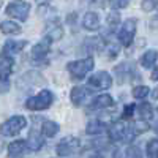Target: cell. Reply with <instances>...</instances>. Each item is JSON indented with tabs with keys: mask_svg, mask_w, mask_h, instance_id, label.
Segmentation results:
<instances>
[{
	"mask_svg": "<svg viewBox=\"0 0 158 158\" xmlns=\"http://www.w3.org/2000/svg\"><path fill=\"white\" fill-rule=\"evenodd\" d=\"M52 101H54V94L51 90H41L25 101V108L29 111H44L52 104Z\"/></svg>",
	"mask_w": 158,
	"mask_h": 158,
	"instance_id": "1",
	"label": "cell"
},
{
	"mask_svg": "<svg viewBox=\"0 0 158 158\" xmlns=\"http://www.w3.org/2000/svg\"><path fill=\"white\" fill-rule=\"evenodd\" d=\"M67 68L70 71V76L73 79H84L92 70H94V59H81V60H74V62H70L67 65Z\"/></svg>",
	"mask_w": 158,
	"mask_h": 158,
	"instance_id": "2",
	"label": "cell"
},
{
	"mask_svg": "<svg viewBox=\"0 0 158 158\" xmlns=\"http://www.w3.org/2000/svg\"><path fill=\"white\" fill-rule=\"evenodd\" d=\"M25 127H27V120L24 115H13L0 125V133L3 136H16Z\"/></svg>",
	"mask_w": 158,
	"mask_h": 158,
	"instance_id": "3",
	"label": "cell"
},
{
	"mask_svg": "<svg viewBox=\"0 0 158 158\" xmlns=\"http://www.w3.org/2000/svg\"><path fill=\"white\" fill-rule=\"evenodd\" d=\"M29 13H30V3L24 2V0H15L6 6V15L18 21H25L29 18Z\"/></svg>",
	"mask_w": 158,
	"mask_h": 158,
	"instance_id": "4",
	"label": "cell"
},
{
	"mask_svg": "<svg viewBox=\"0 0 158 158\" xmlns=\"http://www.w3.org/2000/svg\"><path fill=\"white\" fill-rule=\"evenodd\" d=\"M136 27H138V22L136 19H127L120 30H118V41H120L125 48H128L131 43H133V38H135V33H136Z\"/></svg>",
	"mask_w": 158,
	"mask_h": 158,
	"instance_id": "5",
	"label": "cell"
},
{
	"mask_svg": "<svg viewBox=\"0 0 158 158\" xmlns=\"http://www.w3.org/2000/svg\"><path fill=\"white\" fill-rule=\"evenodd\" d=\"M79 149V139L77 138H73V136H68V138H63L56 147V152L59 156H68L74 152H77Z\"/></svg>",
	"mask_w": 158,
	"mask_h": 158,
	"instance_id": "6",
	"label": "cell"
},
{
	"mask_svg": "<svg viewBox=\"0 0 158 158\" xmlns=\"http://www.w3.org/2000/svg\"><path fill=\"white\" fill-rule=\"evenodd\" d=\"M89 84L98 90H106L112 85V77L108 71H98L89 79Z\"/></svg>",
	"mask_w": 158,
	"mask_h": 158,
	"instance_id": "7",
	"label": "cell"
},
{
	"mask_svg": "<svg viewBox=\"0 0 158 158\" xmlns=\"http://www.w3.org/2000/svg\"><path fill=\"white\" fill-rule=\"evenodd\" d=\"M49 51H51V40L46 36L32 48V57L33 60H41L49 54Z\"/></svg>",
	"mask_w": 158,
	"mask_h": 158,
	"instance_id": "8",
	"label": "cell"
},
{
	"mask_svg": "<svg viewBox=\"0 0 158 158\" xmlns=\"http://www.w3.org/2000/svg\"><path fill=\"white\" fill-rule=\"evenodd\" d=\"M44 32H46V36L51 41H57V40H60L63 36V29H62L60 22H57V21H49L46 24Z\"/></svg>",
	"mask_w": 158,
	"mask_h": 158,
	"instance_id": "9",
	"label": "cell"
},
{
	"mask_svg": "<svg viewBox=\"0 0 158 158\" xmlns=\"http://www.w3.org/2000/svg\"><path fill=\"white\" fill-rule=\"evenodd\" d=\"M127 125L123 122H115L109 127V138L112 141H122V139H127Z\"/></svg>",
	"mask_w": 158,
	"mask_h": 158,
	"instance_id": "10",
	"label": "cell"
},
{
	"mask_svg": "<svg viewBox=\"0 0 158 158\" xmlns=\"http://www.w3.org/2000/svg\"><path fill=\"white\" fill-rule=\"evenodd\" d=\"M27 46V41H15V40H10L3 44V54L6 57H13L15 54H19V52Z\"/></svg>",
	"mask_w": 158,
	"mask_h": 158,
	"instance_id": "11",
	"label": "cell"
},
{
	"mask_svg": "<svg viewBox=\"0 0 158 158\" xmlns=\"http://www.w3.org/2000/svg\"><path fill=\"white\" fill-rule=\"evenodd\" d=\"M114 104V100H112V97L111 95H108V94H103V95H98V97H95V100L92 101V104H90V109H106V108H111Z\"/></svg>",
	"mask_w": 158,
	"mask_h": 158,
	"instance_id": "12",
	"label": "cell"
},
{
	"mask_svg": "<svg viewBox=\"0 0 158 158\" xmlns=\"http://www.w3.org/2000/svg\"><path fill=\"white\" fill-rule=\"evenodd\" d=\"M25 142H27V149L29 150L36 152V150L41 149V146H43V138H41V135H40V131L36 128H33L30 131V135H29V139Z\"/></svg>",
	"mask_w": 158,
	"mask_h": 158,
	"instance_id": "13",
	"label": "cell"
},
{
	"mask_svg": "<svg viewBox=\"0 0 158 158\" xmlns=\"http://www.w3.org/2000/svg\"><path fill=\"white\" fill-rule=\"evenodd\" d=\"M13 67H15V62L11 57H0V81H6L13 71Z\"/></svg>",
	"mask_w": 158,
	"mask_h": 158,
	"instance_id": "14",
	"label": "cell"
},
{
	"mask_svg": "<svg viewBox=\"0 0 158 158\" xmlns=\"http://www.w3.org/2000/svg\"><path fill=\"white\" fill-rule=\"evenodd\" d=\"M90 95V90L87 89V87H81V85H77V87H74L73 90H71V101L76 104V106H79V104H82L85 100H87V97Z\"/></svg>",
	"mask_w": 158,
	"mask_h": 158,
	"instance_id": "15",
	"label": "cell"
},
{
	"mask_svg": "<svg viewBox=\"0 0 158 158\" xmlns=\"http://www.w3.org/2000/svg\"><path fill=\"white\" fill-rule=\"evenodd\" d=\"M82 25H84V29H87V30H97L100 27V16L97 15V13H94V11L85 13L84 18H82Z\"/></svg>",
	"mask_w": 158,
	"mask_h": 158,
	"instance_id": "16",
	"label": "cell"
},
{
	"mask_svg": "<svg viewBox=\"0 0 158 158\" xmlns=\"http://www.w3.org/2000/svg\"><path fill=\"white\" fill-rule=\"evenodd\" d=\"M59 130H60V127L52 120H44L41 123V135L46 138H54L59 133Z\"/></svg>",
	"mask_w": 158,
	"mask_h": 158,
	"instance_id": "17",
	"label": "cell"
},
{
	"mask_svg": "<svg viewBox=\"0 0 158 158\" xmlns=\"http://www.w3.org/2000/svg\"><path fill=\"white\" fill-rule=\"evenodd\" d=\"M156 59H158V52L155 49H149L147 52H144V54H142L141 65L144 68H152L155 65V62H156Z\"/></svg>",
	"mask_w": 158,
	"mask_h": 158,
	"instance_id": "18",
	"label": "cell"
},
{
	"mask_svg": "<svg viewBox=\"0 0 158 158\" xmlns=\"http://www.w3.org/2000/svg\"><path fill=\"white\" fill-rule=\"evenodd\" d=\"M25 150H29L27 149V142H25V141H15V142H11L8 146V153L11 156H19Z\"/></svg>",
	"mask_w": 158,
	"mask_h": 158,
	"instance_id": "19",
	"label": "cell"
},
{
	"mask_svg": "<svg viewBox=\"0 0 158 158\" xmlns=\"http://www.w3.org/2000/svg\"><path fill=\"white\" fill-rule=\"evenodd\" d=\"M106 130H108L106 123L101 122V120H92L85 127V131H87L89 135H101L103 131H106Z\"/></svg>",
	"mask_w": 158,
	"mask_h": 158,
	"instance_id": "20",
	"label": "cell"
},
{
	"mask_svg": "<svg viewBox=\"0 0 158 158\" xmlns=\"http://www.w3.org/2000/svg\"><path fill=\"white\" fill-rule=\"evenodd\" d=\"M0 30H2V33H5V35H18L21 32V27L15 21H3L2 24H0Z\"/></svg>",
	"mask_w": 158,
	"mask_h": 158,
	"instance_id": "21",
	"label": "cell"
},
{
	"mask_svg": "<svg viewBox=\"0 0 158 158\" xmlns=\"http://www.w3.org/2000/svg\"><path fill=\"white\" fill-rule=\"evenodd\" d=\"M136 111H138V114H139V117L142 118V120H150V118L153 117V109H152V106L149 103H142L141 106L136 108Z\"/></svg>",
	"mask_w": 158,
	"mask_h": 158,
	"instance_id": "22",
	"label": "cell"
},
{
	"mask_svg": "<svg viewBox=\"0 0 158 158\" xmlns=\"http://www.w3.org/2000/svg\"><path fill=\"white\" fill-rule=\"evenodd\" d=\"M147 156L149 158H158V139H152L147 144Z\"/></svg>",
	"mask_w": 158,
	"mask_h": 158,
	"instance_id": "23",
	"label": "cell"
},
{
	"mask_svg": "<svg viewBox=\"0 0 158 158\" xmlns=\"http://www.w3.org/2000/svg\"><path fill=\"white\" fill-rule=\"evenodd\" d=\"M149 87H146V85H136L135 89H133V97L135 98H138V100H141V98H146L147 95H149Z\"/></svg>",
	"mask_w": 158,
	"mask_h": 158,
	"instance_id": "24",
	"label": "cell"
},
{
	"mask_svg": "<svg viewBox=\"0 0 158 158\" xmlns=\"http://www.w3.org/2000/svg\"><path fill=\"white\" fill-rule=\"evenodd\" d=\"M118 22H120V16H118V13H115V11L109 13V16H108V27L111 30H114L118 25Z\"/></svg>",
	"mask_w": 158,
	"mask_h": 158,
	"instance_id": "25",
	"label": "cell"
},
{
	"mask_svg": "<svg viewBox=\"0 0 158 158\" xmlns=\"http://www.w3.org/2000/svg\"><path fill=\"white\" fill-rule=\"evenodd\" d=\"M125 158H142V153L139 150V147L136 146H130L125 152Z\"/></svg>",
	"mask_w": 158,
	"mask_h": 158,
	"instance_id": "26",
	"label": "cell"
},
{
	"mask_svg": "<svg viewBox=\"0 0 158 158\" xmlns=\"http://www.w3.org/2000/svg\"><path fill=\"white\" fill-rule=\"evenodd\" d=\"M141 6H142L144 11H152L153 8L158 6V0H142Z\"/></svg>",
	"mask_w": 158,
	"mask_h": 158,
	"instance_id": "27",
	"label": "cell"
},
{
	"mask_svg": "<svg viewBox=\"0 0 158 158\" xmlns=\"http://www.w3.org/2000/svg\"><path fill=\"white\" fill-rule=\"evenodd\" d=\"M111 2V6L114 10H122V8H127L128 3H130V0H109Z\"/></svg>",
	"mask_w": 158,
	"mask_h": 158,
	"instance_id": "28",
	"label": "cell"
},
{
	"mask_svg": "<svg viewBox=\"0 0 158 158\" xmlns=\"http://www.w3.org/2000/svg\"><path fill=\"white\" fill-rule=\"evenodd\" d=\"M135 111H136V106H135V104H128V106H125V111H123V118L131 117V114H133Z\"/></svg>",
	"mask_w": 158,
	"mask_h": 158,
	"instance_id": "29",
	"label": "cell"
},
{
	"mask_svg": "<svg viewBox=\"0 0 158 158\" xmlns=\"http://www.w3.org/2000/svg\"><path fill=\"white\" fill-rule=\"evenodd\" d=\"M117 52H118V46L111 44V48L108 49V56H109V57H115V56H117Z\"/></svg>",
	"mask_w": 158,
	"mask_h": 158,
	"instance_id": "30",
	"label": "cell"
},
{
	"mask_svg": "<svg viewBox=\"0 0 158 158\" xmlns=\"http://www.w3.org/2000/svg\"><path fill=\"white\" fill-rule=\"evenodd\" d=\"M152 79H153V81H158V67L152 71Z\"/></svg>",
	"mask_w": 158,
	"mask_h": 158,
	"instance_id": "31",
	"label": "cell"
},
{
	"mask_svg": "<svg viewBox=\"0 0 158 158\" xmlns=\"http://www.w3.org/2000/svg\"><path fill=\"white\" fill-rule=\"evenodd\" d=\"M152 95H153V98H155V100H158V87L153 90V94H152Z\"/></svg>",
	"mask_w": 158,
	"mask_h": 158,
	"instance_id": "32",
	"label": "cell"
},
{
	"mask_svg": "<svg viewBox=\"0 0 158 158\" xmlns=\"http://www.w3.org/2000/svg\"><path fill=\"white\" fill-rule=\"evenodd\" d=\"M89 158H103V156H101V155H98V153H95V155H90Z\"/></svg>",
	"mask_w": 158,
	"mask_h": 158,
	"instance_id": "33",
	"label": "cell"
},
{
	"mask_svg": "<svg viewBox=\"0 0 158 158\" xmlns=\"http://www.w3.org/2000/svg\"><path fill=\"white\" fill-rule=\"evenodd\" d=\"M2 147H3V142H2V139H0V150H2Z\"/></svg>",
	"mask_w": 158,
	"mask_h": 158,
	"instance_id": "34",
	"label": "cell"
},
{
	"mask_svg": "<svg viewBox=\"0 0 158 158\" xmlns=\"http://www.w3.org/2000/svg\"><path fill=\"white\" fill-rule=\"evenodd\" d=\"M87 2H90V3H92V2H95V0H87Z\"/></svg>",
	"mask_w": 158,
	"mask_h": 158,
	"instance_id": "35",
	"label": "cell"
},
{
	"mask_svg": "<svg viewBox=\"0 0 158 158\" xmlns=\"http://www.w3.org/2000/svg\"><path fill=\"white\" fill-rule=\"evenodd\" d=\"M156 133H158V127H156Z\"/></svg>",
	"mask_w": 158,
	"mask_h": 158,
	"instance_id": "36",
	"label": "cell"
}]
</instances>
